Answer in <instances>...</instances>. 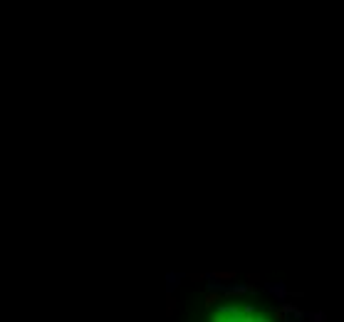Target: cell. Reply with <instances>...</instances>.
I'll return each instance as SVG.
<instances>
[{
  "instance_id": "cell-1",
  "label": "cell",
  "mask_w": 344,
  "mask_h": 322,
  "mask_svg": "<svg viewBox=\"0 0 344 322\" xmlns=\"http://www.w3.org/2000/svg\"><path fill=\"white\" fill-rule=\"evenodd\" d=\"M210 322H272L263 310L248 305H223L210 315Z\"/></svg>"
}]
</instances>
